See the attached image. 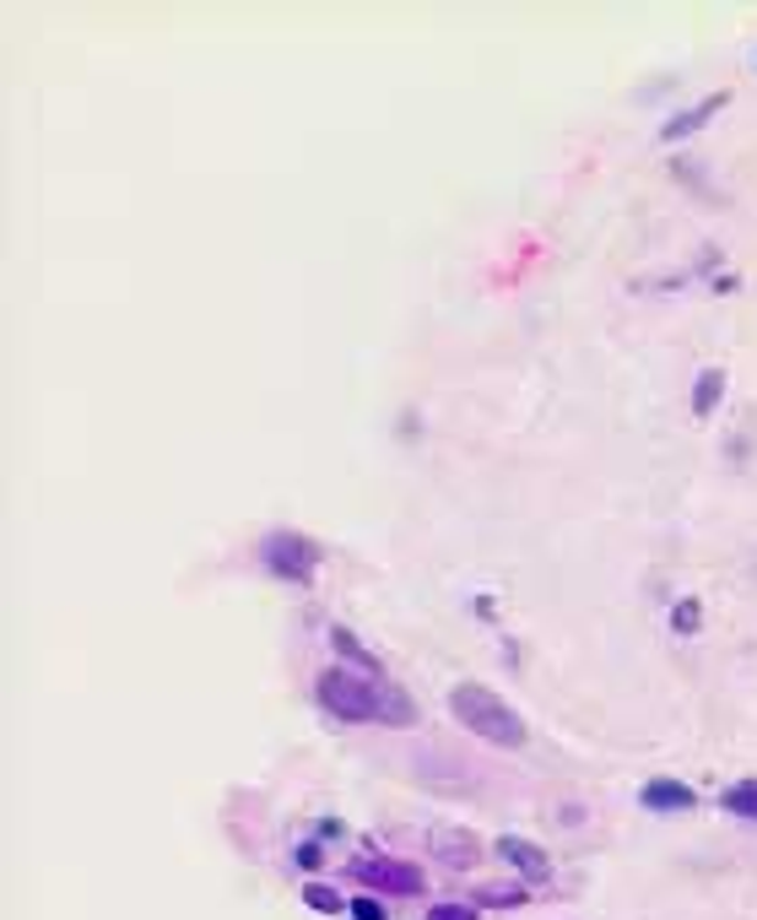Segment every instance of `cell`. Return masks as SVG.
<instances>
[{"label": "cell", "instance_id": "13", "mask_svg": "<svg viewBox=\"0 0 757 920\" xmlns=\"http://www.w3.org/2000/svg\"><path fill=\"white\" fill-rule=\"evenodd\" d=\"M671 628H677V634H698V628H703V606H698L693 595L671 606Z\"/></svg>", "mask_w": 757, "mask_h": 920}, {"label": "cell", "instance_id": "10", "mask_svg": "<svg viewBox=\"0 0 757 920\" xmlns=\"http://www.w3.org/2000/svg\"><path fill=\"white\" fill-rule=\"evenodd\" d=\"M720 807H725L731 818H747V823H757V780H736V786H725Z\"/></svg>", "mask_w": 757, "mask_h": 920}, {"label": "cell", "instance_id": "12", "mask_svg": "<svg viewBox=\"0 0 757 920\" xmlns=\"http://www.w3.org/2000/svg\"><path fill=\"white\" fill-rule=\"evenodd\" d=\"M304 905H309L315 916H341V910H347V899H341L336 888H325V883H309V888H304Z\"/></svg>", "mask_w": 757, "mask_h": 920}, {"label": "cell", "instance_id": "5", "mask_svg": "<svg viewBox=\"0 0 757 920\" xmlns=\"http://www.w3.org/2000/svg\"><path fill=\"white\" fill-rule=\"evenodd\" d=\"M498 855H504L525 883H552V855L541 851V845H530V840H519V834H504V840H498Z\"/></svg>", "mask_w": 757, "mask_h": 920}, {"label": "cell", "instance_id": "3", "mask_svg": "<svg viewBox=\"0 0 757 920\" xmlns=\"http://www.w3.org/2000/svg\"><path fill=\"white\" fill-rule=\"evenodd\" d=\"M260 558L276 580H293V585H309L319 574V541H309L304 530H271L260 541Z\"/></svg>", "mask_w": 757, "mask_h": 920}, {"label": "cell", "instance_id": "4", "mask_svg": "<svg viewBox=\"0 0 757 920\" xmlns=\"http://www.w3.org/2000/svg\"><path fill=\"white\" fill-rule=\"evenodd\" d=\"M352 872H358L369 888H378V894H423V866H412V861L378 855V861H358Z\"/></svg>", "mask_w": 757, "mask_h": 920}, {"label": "cell", "instance_id": "9", "mask_svg": "<svg viewBox=\"0 0 757 920\" xmlns=\"http://www.w3.org/2000/svg\"><path fill=\"white\" fill-rule=\"evenodd\" d=\"M720 395H725V369H703V374H698V391H693V417H698V423H709V417H714Z\"/></svg>", "mask_w": 757, "mask_h": 920}, {"label": "cell", "instance_id": "16", "mask_svg": "<svg viewBox=\"0 0 757 920\" xmlns=\"http://www.w3.org/2000/svg\"><path fill=\"white\" fill-rule=\"evenodd\" d=\"M352 916L358 920H384V905H378L374 894H363V899H352Z\"/></svg>", "mask_w": 757, "mask_h": 920}, {"label": "cell", "instance_id": "7", "mask_svg": "<svg viewBox=\"0 0 757 920\" xmlns=\"http://www.w3.org/2000/svg\"><path fill=\"white\" fill-rule=\"evenodd\" d=\"M434 855H439L443 866L465 872V866H476V861H482V840H476V834H465V829H439V834H434Z\"/></svg>", "mask_w": 757, "mask_h": 920}, {"label": "cell", "instance_id": "15", "mask_svg": "<svg viewBox=\"0 0 757 920\" xmlns=\"http://www.w3.org/2000/svg\"><path fill=\"white\" fill-rule=\"evenodd\" d=\"M428 920H476V910H471V905H434Z\"/></svg>", "mask_w": 757, "mask_h": 920}, {"label": "cell", "instance_id": "11", "mask_svg": "<svg viewBox=\"0 0 757 920\" xmlns=\"http://www.w3.org/2000/svg\"><path fill=\"white\" fill-rule=\"evenodd\" d=\"M330 645H336V650H341V656L352 660V666H358V671H369V677H374V666H378V660L369 656V650H363V645H358V639H352V634H347V628H330Z\"/></svg>", "mask_w": 757, "mask_h": 920}, {"label": "cell", "instance_id": "8", "mask_svg": "<svg viewBox=\"0 0 757 920\" xmlns=\"http://www.w3.org/2000/svg\"><path fill=\"white\" fill-rule=\"evenodd\" d=\"M693 801L698 796L682 786V780H649V786H644V807H649V812H688Z\"/></svg>", "mask_w": 757, "mask_h": 920}, {"label": "cell", "instance_id": "17", "mask_svg": "<svg viewBox=\"0 0 757 920\" xmlns=\"http://www.w3.org/2000/svg\"><path fill=\"white\" fill-rule=\"evenodd\" d=\"M298 866H304V872H315V866H319V845H304V851H298Z\"/></svg>", "mask_w": 757, "mask_h": 920}, {"label": "cell", "instance_id": "6", "mask_svg": "<svg viewBox=\"0 0 757 920\" xmlns=\"http://www.w3.org/2000/svg\"><path fill=\"white\" fill-rule=\"evenodd\" d=\"M725 103H731V92H709V98H698L693 109H682V114H671V120L660 125V141H682V135L703 131V125H709Z\"/></svg>", "mask_w": 757, "mask_h": 920}, {"label": "cell", "instance_id": "14", "mask_svg": "<svg viewBox=\"0 0 757 920\" xmlns=\"http://www.w3.org/2000/svg\"><path fill=\"white\" fill-rule=\"evenodd\" d=\"M476 899H482V905H504V910H514V905H525V888H508V883H493V888H482Z\"/></svg>", "mask_w": 757, "mask_h": 920}, {"label": "cell", "instance_id": "1", "mask_svg": "<svg viewBox=\"0 0 757 920\" xmlns=\"http://www.w3.org/2000/svg\"><path fill=\"white\" fill-rule=\"evenodd\" d=\"M319 704L336 715V721H363V725H412L417 721V704L406 688L384 682V677H369V671H352V666H330L319 671Z\"/></svg>", "mask_w": 757, "mask_h": 920}, {"label": "cell", "instance_id": "2", "mask_svg": "<svg viewBox=\"0 0 757 920\" xmlns=\"http://www.w3.org/2000/svg\"><path fill=\"white\" fill-rule=\"evenodd\" d=\"M449 715L465 731H476L482 742H493V747H525V721L508 710L493 688H482V682L449 688Z\"/></svg>", "mask_w": 757, "mask_h": 920}]
</instances>
